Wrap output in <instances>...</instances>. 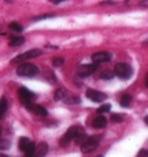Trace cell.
<instances>
[{"instance_id":"44dd1931","label":"cell","mask_w":148,"mask_h":157,"mask_svg":"<svg viewBox=\"0 0 148 157\" xmlns=\"http://www.w3.org/2000/svg\"><path fill=\"white\" fill-rule=\"evenodd\" d=\"M112 108L110 105H102L101 107L98 108V114H105V113H108Z\"/></svg>"},{"instance_id":"f546056e","label":"cell","mask_w":148,"mask_h":157,"mask_svg":"<svg viewBox=\"0 0 148 157\" xmlns=\"http://www.w3.org/2000/svg\"><path fill=\"white\" fill-rule=\"evenodd\" d=\"M0 157H8V156H6V155H0Z\"/></svg>"},{"instance_id":"7402d4cb","label":"cell","mask_w":148,"mask_h":157,"mask_svg":"<svg viewBox=\"0 0 148 157\" xmlns=\"http://www.w3.org/2000/svg\"><path fill=\"white\" fill-rule=\"evenodd\" d=\"M110 121L114 122V123H121L122 122V116L119 115V114H113L110 116Z\"/></svg>"},{"instance_id":"3957f363","label":"cell","mask_w":148,"mask_h":157,"mask_svg":"<svg viewBox=\"0 0 148 157\" xmlns=\"http://www.w3.org/2000/svg\"><path fill=\"white\" fill-rule=\"evenodd\" d=\"M42 54V51H40L38 48H34V49H30L25 53H21L18 56H15L14 59L11 60V63H24L26 60L34 59V58H38Z\"/></svg>"},{"instance_id":"30bf717a","label":"cell","mask_w":148,"mask_h":157,"mask_svg":"<svg viewBox=\"0 0 148 157\" xmlns=\"http://www.w3.org/2000/svg\"><path fill=\"white\" fill-rule=\"evenodd\" d=\"M25 107L31 111V113L35 114V115H39V116H47V110H46V108H44L42 105H35V103L30 102V103L25 105Z\"/></svg>"},{"instance_id":"e0dca14e","label":"cell","mask_w":148,"mask_h":157,"mask_svg":"<svg viewBox=\"0 0 148 157\" xmlns=\"http://www.w3.org/2000/svg\"><path fill=\"white\" fill-rule=\"evenodd\" d=\"M7 100L5 96H2V98H0V118H2L5 116V114H6L7 111Z\"/></svg>"},{"instance_id":"8fae6325","label":"cell","mask_w":148,"mask_h":157,"mask_svg":"<svg viewBox=\"0 0 148 157\" xmlns=\"http://www.w3.org/2000/svg\"><path fill=\"white\" fill-rule=\"evenodd\" d=\"M33 145H34V143H33L28 137H20L18 147H19V149L22 151V152H26L30 148H32Z\"/></svg>"},{"instance_id":"2e32d148","label":"cell","mask_w":148,"mask_h":157,"mask_svg":"<svg viewBox=\"0 0 148 157\" xmlns=\"http://www.w3.org/2000/svg\"><path fill=\"white\" fill-rule=\"evenodd\" d=\"M132 103V96L129 94H123L122 96L120 98V105L123 108H127Z\"/></svg>"},{"instance_id":"ac0fdd59","label":"cell","mask_w":148,"mask_h":157,"mask_svg":"<svg viewBox=\"0 0 148 157\" xmlns=\"http://www.w3.org/2000/svg\"><path fill=\"white\" fill-rule=\"evenodd\" d=\"M8 28L11 29V31H14V32H18V33H21L24 31V28L21 25H19L18 22H11L10 25H8Z\"/></svg>"},{"instance_id":"9c48e42d","label":"cell","mask_w":148,"mask_h":157,"mask_svg":"<svg viewBox=\"0 0 148 157\" xmlns=\"http://www.w3.org/2000/svg\"><path fill=\"white\" fill-rule=\"evenodd\" d=\"M18 95H19L20 101L24 103V105H27L31 102V100L34 98V94H33L31 90H28L25 87H21L18 89Z\"/></svg>"},{"instance_id":"d6986e66","label":"cell","mask_w":148,"mask_h":157,"mask_svg":"<svg viewBox=\"0 0 148 157\" xmlns=\"http://www.w3.org/2000/svg\"><path fill=\"white\" fill-rule=\"evenodd\" d=\"M114 73L110 72V71H103V72H101V74H100V78H103V80H110V78H114Z\"/></svg>"},{"instance_id":"52a82bcc","label":"cell","mask_w":148,"mask_h":157,"mask_svg":"<svg viewBox=\"0 0 148 157\" xmlns=\"http://www.w3.org/2000/svg\"><path fill=\"white\" fill-rule=\"evenodd\" d=\"M86 96L90 98V101L93 102H103L106 98H107V95L102 92H99V90H95V89H88L86 92Z\"/></svg>"},{"instance_id":"7a4b0ae2","label":"cell","mask_w":148,"mask_h":157,"mask_svg":"<svg viewBox=\"0 0 148 157\" xmlns=\"http://www.w3.org/2000/svg\"><path fill=\"white\" fill-rule=\"evenodd\" d=\"M39 73L38 67L32 63H21V65L17 68V75L19 76H24V78H32L35 76Z\"/></svg>"},{"instance_id":"ba28073f","label":"cell","mask_w":148,"mask_h":157,"mask_svg":"<svg viewBox=\"0 0 148 157\" xmlns=\"http://www.w3.org/2000/svg\"><path fill=\"white\" fill-rule=\"evenodd\" d=\"M112 60V54L108 52H98L95 54L92 55V61L95 63V65H99V63H103V62H108Z\"/></svg>"},{"instance_id":"484cf974","label":"cell","mask_w":148,"mask_h":157,"mask_svg":"<svg viewBox=\"0 0 148 157\" xmlns=\"http://www.w3.org/2000/svg\"><path fill=\"white\" fill-rule=\"evenodd\" d=\"M136 157H148V150L147 149H141Z\"/></svg>"},{"instance_id":"d4e9b609","label":"cell","mask_w":148,"mask_h":157,"mask_svg":"<svg viewBox=\"0 0 148 157\" xmlns=\"http://www.w3.org/2000/svg\"><path fill=\"white\" fill-rule=\"evenodd\" d=\"M54 17V14L52 13H48V14H44V15H40V17H37V18H34L33 21H39V20H45V19H48V18H53Z\"/></svg>"},{"instance_id":"83f0119b","label":"cell","mask_w":148,"mask_h":157,"mask_svg":"<svg viewBox=\"0 0 148 157\" xmlns=\"http://www.w3.org/2000/svg\"><path fill=\"white\" fill-rule=\"evenodd\" d=\"M143 121H145V123H146V124L148 125V116H146V117H145V120H143Z\"/></svg>"},{"instance_id":"5bb4252c","label":"cell","mask_w":148,"mask_h":157,"mask_svg":"<svg viewBox=\"0 0 148 157\" xmlns=\"http://www.w3.org/2000/svg\"><path fill=\"white\" fill-rule=\"evenodd\" d=\"M66 98H67V92L64 88H59L54 92V100L61 101V100H66Z\"/></svg>"},{"instance_id":"603a6c76","label":"cell","mask_w":148,"mask_h":157,"mask_svg":"<svg viewBox=\"0 0 148 157\" xmlns=\"http://www.w3.org/2000/svg\"><path fill=\"white\" fill-rule=\"evenodd\" d=\"M11 147V143H10V141H7V140H0V149L2 150V149H8Z\"/></svg>"},{"instance_id":"1f68e13d","label":"cell","mask_w":148,"mask_h":157,"mask_svg":"<svg viewBox=\"0 0 148 157\" xmlns=\"http://www.w3.org/2000/svg\"><path fill=\"white\" fill-rule=\"evenodd\" d=\"M0 134H1V128H0Z\"/></svg>"},{"instance_id":"277c9868","label":"cell","mask_w":148,"mask_h":157,"mask_svg":"<svg viewBox=\"0 0 148 157\" xmlns=\"http://www.w3.org/2000/svg\"><path fill=\"white\" fill-rule=\"evenodd\" d=\"M114 74L121 80H128L133 75V69L127 63H118L114 67Z\"/></svg>"},{"instance_id":"4fadbf2b","label":"cell","mask_w":148,"mask_h":157,"mask_svg":"<svg viewBox=\"0 0 148 157\" xmlns=\"http://www.w3.org/2000/svg\"><path fill=\"white\" fill-rule=\"evenodd\" d=\"M47 150H48V145L46 143L38 144V147H37V149H35L34 157H44L46 154H47Z\"/></svg>"},{"instance_id":"6da1fadb","label":"cell","mask_w":148,"mask_h":157,"mask_svg":"<svg viewBox=\"0 0 148 157\" xmlns=\"http://www.w3.org/2000/svg\"><path fill=\"white\" fill-rule=\"evenodd\" d=\"M85 130L81 125H72L71 128H68L66 134L60 138V145L66 147L73 140H79L80 137L85 136Z\"/></svg>"},{"instance_id":"8992f818","label":"cell","mask_w":148,"mask_h":157,"mask_svg":"<svg viewBox=\"0 0 148 157\" xmlns=\"http://www.w3.org/2000/svg\"><path fill=\"white\" fill-rule=\"evenodd\" d=\"M98 65L95 63H87V65H80L78 67V75L80 78H87L92 75L94 72H97Z\"/></svg>"},{"instance_id":"5b68a950","label":"cell","mask_w":148,"mask_h":157,"mask_svg":"<svg viewBox=\"0 0 148 157\" xmlns=\"http://www.w3.org/2000/svg\"><path fill=\"white\" fill-rule=\"evenodd\" d=\"M99 143H100V136H90V137H87V140L81 144V151L84 154L92 152L93 150L97 149Z\"/></svg>"},{"instance_id":"7c38bea8","label":"cell","mask_w":148,"mask_h":157,"mask_svg":"<svg viewBox=\"0 0 148 157\" xmlns=\"http://www.w3.org/2000/svg\"><path fill=\"white\" fill-rule=\"evenodd\" d=\"M90 125H92L93 128H95V129H102V128H105V127L107 125V120H106V117L99 115L98 117H95L92 121Z\"/></svg>"},{"instance_id":"4dcf8cb0","label":"cell","mask_w":148,"mask_h":157,"mask_svg":"<svg viewBox=\"0 0 148 157\" xmlns=\"http://www.w3.org/2000/svg\"><path fill=\"white\" fill-rule=\"evenodd\" d=\"M97 157H103V156H101V155H100V156H97Z\"/></svg>"},{"instance_id":"f1b7e54d","label":"cell","mask_w":148,"mask_h":157,"mask_svg":"<svg viewBox=\"0 0 148 157\" xmlns=\"http://www.w3.org/2000/svg\"><path fill=\"white\" fill-rule=\"evenodd\" d=\"M146 86H147V88H148V75H147V78H146Z\"/></svg>"},{"instance_id":"cb8c5ba5","label":"cell","mask_w":148,"mask_h":157,"mask_svg":"<svg viewBox=\"0 0 148 157\" xmlns=\"http://www.w3.org/2000/svg\"><path fill=\"white\" fill-rule=\"evenodd\" d=\"M52 62H53V66L60 67V66L64 65V59L62 58H54V59L52 60Z\"/></svg>"},{"instance_id":"9a60e30c","label":"cell","mask_w":148,"mask_h":157,"mask_svg":"<svg viewBox=\"0 0 148 157\" xmlns=\"http://www.w3.org/2000/svg\"><path fill=\"white\" fill-rule=\"evenodd\" d=\"M25 42V38L24 36H12L11 40H10V46L11 47H17V46H20V45H22Z\"/></svg>"},{"instance_id":"4316f807","label":"cell","mask_w":148,"mask_h":157,"mask_svg":"<svg viewBox=\"0 0 148 157\" xmlns=\"http://www.w3.org/2000/svg\"><path fill=\"white\" fill-rule=\"evenodd\" d=\"M100 5H114V2H112V1H106V2H100Z\"/></svg>"},{"instance_id":"ffe728a7","label":"cell","mask_w":148,"mask_h":157,"mask_svg":"<svg viewBox=\"0 0 148 157\" xmlns=\"http://www.w3.org/2000/svg\"><path fill=\"white\" fill-rule=\"evenodd\" d=\"M66 101V103L67 105H78V103H80V98H78V96H71V98H66L65 100Z\"/></svg>"}]
</instances>
